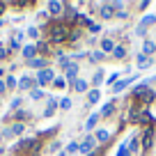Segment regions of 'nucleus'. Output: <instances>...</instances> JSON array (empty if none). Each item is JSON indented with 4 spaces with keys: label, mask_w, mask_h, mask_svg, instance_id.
<instances>
[{
    "label": "nucleus",
    "mask_w": 156,
    "mask_h": 156,
    "mask_svg": "<svg viewBox=\"0 0 156 156\" xmlns=\"http://www.w3.org/2000/svg\"><path fill=\"white\" fill-rule=\"evenodd\" d=\"M142 138H145V140H142V147H149V145H151V140H154V131H151V129H147Z\"/></svg>",
    "instance_id": "15"
},
{
    "label": "nucleus",
    "mask_w": 156,
    "mask_h": 156,
    "mask_svg": "<svg viewBox=\"0 0 156 156\" xmlns=\"http://www.w3.org/2000/svg\"><path fill=\"white\" fill-rule=\"evenodd\" d=\"M73 90H76V92H85V90H87V83H85L83 78H76V80H73Z\"/></svg>",
    "instance_id": "13"
},
{
    "label": "nucleus",
    "mask_w": 156,
    "mask_h": 156,
    "mask_svg": "<svg viewBox=\"0 0 156 156\" xmlns=\"http://www.w3.org/2000/svg\"><path fill=\"white\" fill-rule=\"evenodd\" d=\"M7 87H16V80H14V78H12V76L7 78Z\"/></svg>",
    "instance_id": "34"
},
{
    "label": "nucleus",
    "mask_w": 156,
    "mask_h": 156,
    "mask_svg": "<svg viewBox=\"0 0 156 156\" xmlns=\"http://www.w3.org/2000/svg\"><path fill=\"white\" fill-rule=\"evenodd\" d=\"M76 71H78L76 64H69V67H67V78H69V80H76Z\"/></svg>",
    "instance_id": "17"
},
{
    "label": "nucleus",
    "mask_w": 156,
    "mask_h": 156,
    "mask_svg": "<svg viewBox=\"0 0 156 156\" xmlns=\"http://www.w3.org/2000/svg\"><path fill=\"white\" fill-rule=\"evenodd\" d=\"M94 145H97V140H94V138H85V142H80V145H78V151H83V154H87V151L92 149Z\"/></svg>",
    "instance_id": "3"
},
{
    "label": "nucleus",
    "mask_w": 156,
    "mask_h": 156,
    "mask_svg": "<svg viewBox=\"0 0 156 156\" xmlns=\"http://www.w3.org/2000/svg\"><path fill=\"white\" fill-rule=\"evenodd\" d=\"M28 64H30V67H39V69L46 67V62H44L41 58H32V60H28Z\"/></svg>",
    "instance_id": "19"
},
{
    "label": "nucleus",
    "mask_w": 156,
    "mask_h": 156,
    "mask_svg": "<svg viewBox=\"0 0 156 156\" xmlns=\"http://www.w3.org/2000/svg\"><path fill=\"white\" fill-rule=\"evenodd\" d=\"M23 58H28V60H32L34 58V53H37V46H23Z\"/></svg>",
    "instance_id": "10"
},
{
    "label": "nucleus",
    "mask_w": 156,
    "mask_h": 156,
    "mask_svg": "<svg viewBox=\"0 0 156 156\" xmlns=\"http://www.w3.org/2000/svg\"><path fill=\"white\" fill-rule=\"evenodd\" d=\"M21 103H23V101H21V99H14V101H12V103H9V106H12V108H19V106H21Z\"/></svg>",
    "instance_id": "37"
},
{
    "label": "nucleus",
    "mask_w": 156,
    "mask_h": 156,
    "mask_svg": "<svg viewBox=\"0 0 156 156\" xmlns=\"http://www.w3.org/2000/svg\"><path fill=\"white\" fill-rule=\"evenodd\" d=\"M99 117H101V115H99V112H92V115H90V119H87V122H85V129H87V131H90V129H94V126H97Z\"/></svg>",
    "instance_id": "6"
},
{
    "label": "nucleus",
    "mask_w": 156,
    "mask_h": 156,
    "mask_svg": "<svg viewBox=\"0 0 156 156\" xmlns=\"http://www.w3.org/2000/svg\"><path fill=\"white\" fill-rule=\"evenodd\" d=\"M67 37H69V32H67L64 25H53V28H51V39H53V41H62V39H67Z\"/></svg>",
    "instance_id": "1"
},
{
    "label": "nucleus",
    "mask_w": 156,
    "mask_h": 156,
    "mask_svg": "<svg viewBox=\"0 0 156 156\" xmlns=\"http://www.w3.org/2000/svg\"><path fill=\"white\" fill-rule=\"evenodd\" d=\"M32 83H34L32 78H30V76H25V78H21L19 87H21V90H30V87H32Z\"/></svg>",
    "instance_id": "16"
},
{
    "label": "nucleus",
    "mask_w": 156,
    "mask_h": 156,
    "mask_svg": "<svg viewBox=\"0 0 156 156\" xmlns=\"http://www.w3.org/2000/svg\"><path fill=\"white\" fill-rule=\"evenodd\" d=\"M0 140H2V133H0Z\"/></svg>",
    "instance_id": "40"
},
{
    "label": "nucleus",
    "mask_w": 156,
    "mask_h": 156,
    "mask_svg": "<svg viewBox=\"0 0 156 156\" xmlns=\"http://www.w3.org/2000/svg\"><path fill=\"white\" fill-rule=\"evenodd\" d=\"M101 48H103V53H112V51H115L112 39H103V41H101Z\"/></svg>",
    "instance_id": "14"
},
{
    "label": "nucleus",
    "mask_w": 156,
    "mask_h": 156,
    "mask_svg": "<svg viewBox=\"0 0 156 156\" xmlns=\"http://www.w3.org/2000/svg\"><path fill=\"white\" fill-rule=\"evenodd\" d=\"M60 156H64V154H60Z\"/></svg>",
    "instance_id": "41"
},
{
    "label": "nucleus",
    "mask_w": 156,
    "mask_h": 156,
    "mask_svg": "<svg viewBox=\"0 0 156 156\" xmlns=\"http://www.w3.org/2000/svg\"><path fill=\"white\" fill-rule=\"evenodd\" d=\"M138 140H140L138 136L131 138V142H129V149H131V151H138V147H140V142H138Z\"/></svg>",
    "instance_id": "22"
},
{
    "label": "nucleus",
    "mask_w": 156,
    "mask_h": 156,
    "mask_svg": "<svg viewBox=\"0 0 156 156\" xmlns=\"http://www.w3.org/2000/svg\"><path fill=\"white\" fill-rule=\"evenodd\" d=\"M138 62H140V69H147V67H149V60H147L145 55H138Z\"/></svg>",
    "instance_id": "24"
},
{
    "label": "nucleus",
    "mask_w": 156,
    "mask_h": 156,
    "mask_svg": "<svg viewBox=\"0 0 156 156\" xmlns=\"http://www.w3.org/2000/svg\"><path fill=\"white\" fill-rule=\"evenodd\" d=\"M108 138H110V131H106V129H99V131H97V138H94V140H97V142H106Z\"/></svg>",
    "instance_id": "12"
},
{
    "label": "nucleus",
    "mask_w": 156,
    "mask_h": 156,
    "mask_svg": "<svg viewBox=\"0 0 156 156\" xmlns=\"http://www.w3.org/2000/svg\"><path fill=\"white\" fill-rule=\"evenodd\" d=\"M126 151H129V145H122L119 149H117V154H115V156H126Z\"/></svg>",
    "instance_id": "28"
},
{
    "label": "nucleus",
    "mask_w": 156,
    "mask_h": 156,
    "mask_svg": "<svg viewBox=\"0 0 156 156\" xmlns=\"http://www.w3.org/2000/svg\"><path fill=\"white\" fill-rule=\"evenodd\" d=\"M142 51H145V55H147V53H154V51H156V44L147 39V41H145V46H142Z\"/></svg>",
    "instance_id": "20"
},
{
    "label": "nucleus",
    "mask_w": 156,
    "mask_h": 156,
    "mask_svg": "<svg viewBox=\"0 0 156 156\" xmlns=\"http://www.w3.org/2000/svg\"><path fill=\"white\" fill-rule=\"evenodd\" d=\"M103 58H106V53H103V51H101V53H92V60H94V62H97V60L101 62Z\"/></svg>",
    "instance_id": "30"
},
{
    "label": "nucleus",
    "mask_w": 156,
    "mask_h": 156,
    "mask_svg": "<svg viewBox=\"0 0 156 156\" xmlns=\"http://www.w3.org/2000/svg\"><path fill=\"white\" fill-rule=\"evenodd\" d=\"M55 108H58V101H55V99H48V106H46V110H44V117H51L55 112Z\"/></svg>",
    "instance_id": "8"
},
{
    "label": "nucleus",
    "mask_w": 156,
    "mask_h": 156,
    "mask_svg": "<svg viewBox=\"0 0 156 156\" xmlns=\"http://www.w3.org/2000/svg\"><path fill=\"white\" fill-rule=\"evenodd\" d=\"M99 99H101V92H99V90H90V94H87V106H92V103H97Z\"/></svg>",
    "instance_id": "9"
},
{
    "label": "nucleus",
    "mask_w": 156,
    "mask_h": 156,
    "mask_svg": "<svg viewBox=\"0 0 156 156\" xmlns=\"http://www.w3.org/2000/svg\"><path fill=\"white\" fill-rule=\"evenodd\" d=\"M44 97V92H41V90H32V99L34 101H37V99H41Z\"/></svg>",
    "instance_id": "31"
},
{
    "label": "nucleus",
    "mask_w": 156,
    "mask_h": 156,
    "mask_svg": "<svg viewBox=\"0 0 156 156\" xmlns=\"http://www.w3.org/2000/svg\"><path fill=\"white\" fill-rule=\"evenodd\" d=\"M5 87H7V85H5V80H0V92H2Z\"/></svg>",
    "instance_id": "39"
},
{
    "label": "nucleus",
    "mask_w": 156,
    "mask_h": 156,
    "mask_svg": "<svg viewBox=\"0 0 156 156\" xmlns=\"http://www.w3.org/2000/svg\"><path fill=\"white\" fill-rule=\"evenodd\" d=\"M67 151H78V142H71V145L67 147Z\"/></svg>",
    "instance_id": "33"
},
{
    "label": "nucleus",
    "mask_w": 156,
    "mask_h": 156,
    "mask_svg": "<svg viewBox=\"0 0 156 156\" xmlns=\"http://www.w3.org/2000/svg\"><path fill=\"white\" fill-rule=\"evenodd\" d=\"M90 30H92V32H99V30H101V25H99V23H92V25H90Z\"/></svg>",
    "instance_id": "36"
},
{
    "label": "nucleus",
    "mask_w": 156,
    "mask_h": 156,
    "mask_svg": "<svg viewBox=\"0 0 156 156\" xmlns=\"http://www.w3.org/2000/svg\"><path fill=\"white\" fill-rule=\"evenodd\" d=\"M28 34L30 37H39V30L37 28H28Z\"/></svg>",
    "instance_id": "32"
},
{
    "label": "nucleus",
    "mask_w": 156,
    "mask_h": 156,
    "mask_svg": "<svg viewBox=\"0 0 156 156\" xmlns=\"http://www.w3.org/2000/svg\"><path fill=\"white\" fill-rule=\"evenodd\" d=\"M48 9H51V14H62L64 5H62V2H58V0H51V2H48Z\"/></svg>",
    "instance_id": "5"
},
{
    "label": "nucleus",
    "mask_w": 156,
    "mask_h": 156,
    "mask_svg": "<svg viewBox=\"0 0 156 156\" xmlns=\"http://www.w3.org/2000/svg\"><path fill=\"white\" fill-rule=\"evenodd\" d=\"M2 55H7V48H2V46H0V58H2Z\"/></svg>",
    "instance_id": "38"
},
{
    "label": "nucleus",
    "mask_w": 156,
    "mask_h": 156,
    "mask_svg": "<svg viewBox=\"0 0 156 156\" xmlns=\"http://www.w3.org/2000/svg\"><path fill=\"white\" fill-rule=\"evenodd\" d=\"M101 80H103V71H101V69H97V73H94V85H99Z\"/></svg>",
    "instance_id": "26"
},
{
    "label": "nucleus",
    "mask_w": 156,
    "mask_h": 156,
    "mask_svg": "<svg viewBox=\"0 0 156 156\" xmlns=\"http://www.w3.org/2000/svg\"><path fill=\"white\" fill-rule=\"evenodd\" d=\"M129 83H131V78H124V80H117V83L112 85V92H122V90L126 87Z\"/></svg>",
    "instance_id": "11"
},
{
    "label": "nucleus",
    "mask_w": 156,
    "mask_h": 156,
    "mask_svg": "<svg viewBox=\"0 0 156 156\" xmlns=\"http://www.w3.org/2000/svg\"><path fill=\"white\" fill-rule=\"evenodd\" d=\"M53 71H51V69H44V71H41V73H39V83H41V85H44V83H53Z\"/></svg>",
    "instance_id": "4"
},
{
    "label": "nucleus",
    "mask_w": 156,
    "mask_h": 156,
    "mask_svg": "<svg viewBox=\"0 0 156 156\" xmlns=\"http://www.w3.org/2000/svg\"><path fill=\"white\" fill-rule=\"evenodd\" d=\"M37 51H41V53H46V51H48V44H46V41H39V44H37Z\"/></svg>",
    "instance_id": "29"
},
{
    "label": "nucleus",
    "mask_w": 156,
    "mask_h": 156,
    "mask_svg": "<svg viewBox=\"0 0 156 156\" xmlns=\"http://www.w3.org/2000/svg\"><path fill=\"white\" fill-rule=\"evenodd\" d=\"M101 16L103 19H110L112 16V5H101Z\"/></svg>",
    "instance_id": "18"
},
{
    "label": "nucleus",
    "mask_w": 156,
    "mask_h": 156,
    "mask_svg": "<svg viewBox=\"0 0 156 156\" xmlns=\"http://www.w3.org/2000/svg\"><path fill=\"white\" fill-rule=\"evenodd\" d=\"M19 133H23V124H16V126L7 129V131H5V138H12V136H19Z\"/></svg>",
    "instance_id": "7"
},
{
    "label": "nucleus",
    "mask_w": 156,
    "mask_h": 156,
    "mask_svg": "<svg viewBox=\"0 0 156 156\" xmlns=\"http://www.w3.org/2000/svg\"><path fill=\"white\" fill-rule=\"evenodd\" d=\"M115 78H117V73H110V76L106 78V83H108V85H110V83H115Z\"/></svg>",
    "instance_id": "35"
},
{
    "label": "nucleus",
    "mask_w": 156,
    "mask_h": 156,
    "mask_svg": "<svg viewBox=\"0 0 156 156\" xmlns=\"http://www.w3.org/2000/svg\"><path fill=\"white\" fill-rule=\"evenodd\" d=\"M53 87H55V90H64V87H67L62 76H60V78H53Z\"/></svg>",
    "instance_id": "21"
},
{
    "label": "nucleus",
    "mask_w": 156,
    "mask_h": 156,
    "mask_svg": "<svg viewBox=\"0 0 156 156\" xmlns=\"http://www.w3.org/2000/svg\"><path fill=\"white\" fill-rule=\"evenodd\" d=\"M112 53H115V58H124V55H126V51H124L122 46H115V51H112Z\"/></svg>",
    "instance_id": "25"
},
{
    "label": "nucleus",
    "mask_w": 156,
    "mask_h": 156,
    "mask_svg": "<svg viewBox=\"0 0 156 156\" xmlns=\"http://www.w3.org/2000/svg\"><path fill=\"white\" fill-rule=\"evenodd\" d=\"M154 21H156V16H154V14L145 16V19L140 21V25H138V28H136V34H138V37H142V34L147 32V25H151V23H154Z\"/></svg>",
    "instance_id": "2"
},
{
    "label": "nucleus",
    "mask_w": 156,
    "mask_h": 156,
    "mask_svg": "<svg viewBox=\"0 0 156 156\" xmlns=\"http://www.w3.org/2000/svg\"><path fill=\"white\" fill-rule=\"evenodd\" d=\"M112 110H115V101H112V103H106V106H103V110H101V115H112Z\"/></svg>",
    "instance_id": "23"
},
{
    "label": "nucleus",
    "mask_w": 156,
    "mask_h": 156,
    "mask_svg": "<svg viewBox=\"0 0 156 156\" xmlns=\"http://www.w3.org/2000/svg\"><path fill=\"white\" fill-rule=\"evenodd\" d=\"M60 108H62V110H69V108H71V99H62V101H60Z\"/></svg>",
    "instance_id": "27"
}]
</instances>
